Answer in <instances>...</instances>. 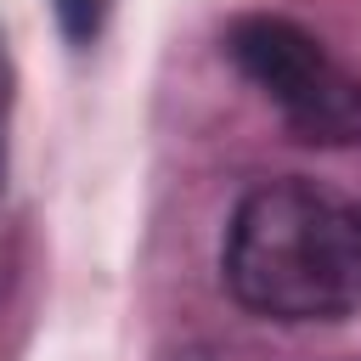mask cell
Listing matches in <instances>:
<instances>
[{
  "instance_id": "3",
  "label": "cell",
  "mask_w": 361,
  "mask_h": 361,
  "mask_svg": "<svg viewBox=\"0 0 361 361\" xmlns=\"http://www.w3.org/2000/svg\"><path fill=\"white\" fill-rule=\"evenodd\" d=\"M107 17V0H56V23L68 39H90Z\"/></svg>"
},
{
  "instance_id": "1",
  "label": "cell",
  "mask_w": 361,
  "mask_h": 361,
  "mask_svg": "<svg viewBox=\"0 0 361 361\" xmlns=\"http://www.w3.org/2000/svg\"><path fill=\"white\" fill-rule=\"evenodd\" d=\"M220 265L237 305L265 322H338L361 299V209L316 180L254 186Z\"/></svg>"
},
{
  "instance_id": "2",
  "label": "cell",
  "mask_w": 361,
  "mask_h": 361,
  "mask_svg": "<svg viewBox=\"0 0 361 361\" xmlns=\"http://www.w3.org/2000/svg\"><path fill=\"white\" fill-rule=\"evenodd\" d=\"M226 51L265 90V102H276V113L299 141H316V147L361 141V79L338 68L322 51V39H310L299 23L271 11L237 17L226 34Z\"/></svg>"
},
{
  "instance_id": "4",
  "label": "cell",
  "mask_w": 361,
  "mask_h": 361,
  "mask_svg": "<svg viewBox=\"0 0 361 361\" xmlns=\"http://www.w3.org/2000/svg\"><path fill=\"white\" fill-rule=\"evenodd\" d=\"M0 169H6V164H0Z\"/></svg>"
}]
</instances>
